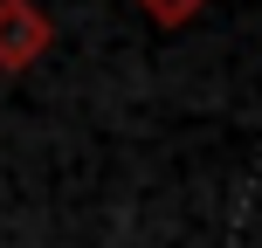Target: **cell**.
Returning <instances> with one entry per match:
<instances>
[{
	"mask_svg": "<svg viewBox=\"0 0 262 248\" xmlns=\"http://www.w3.org/2000/svg\"><path fill=\"white\" fill-rule=\"evenodd\" d=\"M55 49V21L41 0H0V76H28Z\"/></svg>",
	"mask_w": 262,
	"mask_h": 248,
	"instance_id": "cell-1",
	"label": "cell"
},
{
	"mask_svg": "<svg viewBox=\"0 0 262 248\" xmlns=\"http://www.w3.org/2000/svg\"><path fill=\"white\" fill-rule=\"evenodd\" d=\"M200 7H207V0H138V14H152L159 28H186Z\"/></svg>",
	"mask_w": 262,
	"mask_h": 248,
	"instance_id": "cell-2",
	"label": "cell"
}]
</instances>
